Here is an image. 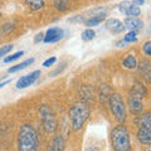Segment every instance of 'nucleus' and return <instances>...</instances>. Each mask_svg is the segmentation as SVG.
Instances as JSON below:
<instances>
[{
  "label": "nucleus",
  "instance_id": "nucleus-18",
  "mask_svg": "<svg viewBox=\"0 0 151 151\" xmlns=\"http://www.w3.org/2000/svg\"><path fill=\"white\" fill-rule=\"evenodd\" d=\"M139 127H151V115L150 112L141 113L139 117Z\"/></svg>",
  "mask_w": 151,
  "mask_h": 151
},
{
  "label": "nucleus",
  "instance_id": "nucleus-23",
  "mask_svg": "<svg viewBox=\"0 0 151 151\" xmlns=\"http://www.w3.org/2000/svg\"><path fill=\"white\" fill-rule=\"evenodd\" d=\"M27 4L29 5L30 9H33V10H38V9L44 6V1H40V0H37V1L32 0V1H27Z\"/></svg>",
  "mask_w": 151,
  "mask_h": 151
},
{
  "label": "nucleus",
  "instance_id": "nucleus-37",
  "mask_svg": "<svg viewBox=\"0 0 151 151\" xmlns=\"http://www.w3.org/2000/svg\"><path fill=\"white\" fill-rule=\"evenodd\" d=\"M147 151H150V150H147Z\"/></svg>",
  "mask_w": 151,
  "mask_h": 151
},
{
  "label": "nucleus",
  "instance_id": "nucleus-1",
  "mask_svg": "<svg viewBox=\"0 0 151 151\" xmlns=\"http://www.w3.org/2000/svg\"><path fill=\"white\" fill-rule=\"evenodd\" d=\"M18 151H38L39 147V140L38 134L32 125L20 126L18 132Z\"/></svg>",
  "mask_w": 151,
  "mask_h": 151
},
{
  "label": "nucleus",
  "instance_id": "nucleus-5",
  "mask_svg": "<svg viewBox=\"0 0 151 151\" xmlns=\"http://www.w3.org/2000/svg\"><path fill=\"white\" fill-rule=\"evenodd\" d=\"M110 110L112 112L113 117L121 124H124L126 120V107L124 100H122L121 94L119 93H112L110 97Z\"/></svg>",
  "mask_w": 151,
  "mask_h": 151
},
{
  "label": "nucleus",
  "instance_id": "nucleus-33",
  "mask_svg": "<svg viewBox=\"0 0 151 151\" xmlns=\"http://www.w3.org/2000/svg\"><path fill=\"white\" fill-rule=\"evenodd\" d=\"M86 151H101V150L97 149V147H94V146H91V147H87Z\"/></svg>",
  "mask_w": 151,
  "mask_h": 151
},
{
  "label": "nucleus",
  "instance_id": "nucleus-12",
  "mask_svg": "<svg viewBox=\"0 0 151 151\" xmlns=\"http://www.w3.org/2000/svg\"><path fill=\"white\" fill-rule=\"evenodd\" d=\"M137 140L141 144L149 146L151 144V127H139Z\"/></svg>",
  "mask_w": 151,
  "mask_h": 151
},
{
  "label": "nucleus",
  "instance_id": "nucleus-25",
  "mask_svg": "<svg viewBox=\"0 0 151 151\" xmlns=\"http://www.w3.org/2000/svg\"><path fill=\"white\" fill-rule=\"evenodd\" d=\"M12 49H13V45H12V44H8V45H3V47H0V57H3V55L8 54Z\"/></svg>",
  "mask_w": 151,
  "mask_h": 151
},
{
  "label": "nucleus",
  "instance_id": "nucleus-4",
  "mask_svg": "<svg viewBox=\"0 0 151 151\" xmlns=\"http://www.w3.org/2000/svg\"><path fill=\"white\" fill-rule=\"evenodd\" d=\"M39 115H40V120L43 127L47 132H54L58 129V120H57V116L54 111L48 106V105H43L39 108Z\"/></svg>",
  "mask_w": 151,
  "mask_h": 151
},
{
  "label": "nucleus",
  "instance_id": "nucleus-11",
  "mask_svg": "<svg viewBox=\"0 0 151 151\" xmlns=\"http://www.w3.org/2000/svg\"><path fill=\"white\" fill-rule=\"evenodd\" d=\"M124 25H125V28L130 29L131 32L137 33L140 30H142L144 23H142V20H140L139 18H126L124 22Z\"/></svg>",
  "mask_w": 151,
  "mask_h": 151
},
{
  "label": "nucleus",
  "instance_id": "nucleus-8",
  "mask_svg": "<svg viewBox=\"0 0 151 151\" xmlns=\"http://www.w3.org/2000/svg\"><path fill=\"white\" fill-rule=\"evenodd\" d=\"M40 74H42L40 70H34V72H32V73L27 74V76H23L22 78L18 79V82H17V88L20 89V88H27V87L32 86V84L40 77Z\"/></svg>",
  "mask_w": 151,
  "mask_h": 151
},
{
  "label": "nucleus",
  "instance_id": "nucleus-28",
  "mask_svg": "<svg viewBox=\"0 0 151 151\" xmlns=\"http://www.w3.org/2000/svg\"><path fill=\"white\" fill-rule=\"evenodd\" d=\"M43 38H44L43 33H38V34L35 35V38H34V43H39L40 40H43Z\"/></svg>",
  "mask_w": 151,
  "mask_h": 151
},
{
  "label": "nucleus",
  "instance_id": "nucleus-14",
  "mask_svg": "<svg viewBox=\"0 0 151 151\" xmlns=\"http://www.w3.org/2000/svg\"><path fill=\"white\" fill-rule=\"evenodd\" d=\"M139 72L141 73V76L146 79V82H150V74H151V63L147 58L141 59V62L139 63Z\"/></svg>",
  "mask_w": 151,
  "mask_h": 151
},
{
  "label": "nucleus",
  "instance_id": "nucleus-26",
  "mask_svg": "<svg viewBox=\"0 0 151 151\" xmlns=\"http://www.w3.org/2000/svg\"><path fill=\"white\" fill-rule=\"evenodd\" d=\"M142 50H144V53H145L146 57H150L151 55V42H146V43L144 44Z\"/></svg>",
  "mask_w": 151,
  "mask_h": 151
},
{
  "label": "nucleus",
  "instance_id": "nucleus-13",
  "mask_svg": "<svg viewBox=\"0 0 151 151\" xmlns=\"http://www.w3.org/2000/svg\"><path fill=\"white\" fill-rule=\"evenodd\" d=\"M64 147H65V142L62 135H55L49 146L47 147V151H64Z\"/></svg>",
  "mask_w": 151,
  "mask_h": 151
},
{
  "label": "nucleus",
  "instance_id": "nucleus-36",
  "mask_svg": "<svg viewBox=\"0 0 151 151\" xmlns=\"http://www.w3.org/2000/svg\"><path fill=\"white\" fill-rule=\"evenodd\" d=\"M0 18H1V10H0Z\"/></svg>",
  "mask_w": 151,
  "mask_h": 151
},
{
  "label": "nucleus",
  "instance_id": "nucleus-7",
  "mask_svg": "<svg viewBox=\"0 0 151 151\" xmlns=\"http://www.w3.org/2000/svg\"><path fill=\"white\" fill-rule=\"evenodd\" d=\"M63 37H64V30L62 28L54 27L47 30L43 40L44 43H55V42H59L60 39H63Z\"/></svg>",
  "mask_w": 151,
  "mask_h": 151
},
{
  "label": "nucleus",
  "instance_id": "nucleus-3",
  "mask_svg": "<svg viewBox=\"0 0 151 151\" xmlns=\"http://www.w3.org/2000/svg\"><path fill=\"white\" fill-rule=\"evenodd\" d=\"M111 142L115 151H131L130 134L126 126L119 125L111 131Z\"/></svg>",
  "mask_w": 151,
  "mask_h": 151
},
{
  "label": "nucleus",
  "instance_id": "nucleus-9",
  "mask_svg": "<svg viewBox=\"0 0 151 151\" xmlns=\"http://www.w3.org/2000/svg\"><path fill=\"white\" fill-rule=\"evenodd\" d=\"M120 12L124 13L125 15H129L127 18H137L141 13L139 6H135L131 3H127V1H124L120 4Z\"/></svg>",
  "mask_w": 151,
  "mask_h": 151
},
{
  "label": "nucleus",
  "instance_id": "nucleus-17",
  "mask_svg": "<svg viewBox=\"0 0 151 151\" xmlns=\"http://www.w3.org/2000/svg\"><path fill=\"white\" fill-rule=\"evenodd\" d=\"M122 65L127 69H135V68H137V60H136V58L134 55L130 54L122 60Z\"/></svg>",
  "mask_w": 151,
  "mask_h": 151
},
{
  "label": "nucleus",
  "instance_id": "nucleus-2",
  "mask_svg": "<svg viewBox=\"0 0 151 151\" xmlns=\"http://www.w3.org/2000/svg\"><path fill=\"white\" fill-rule=\"evenodd\" d=\"M89 113V106L86 102H76L74 105L70 107L69 110V117H70V124H72L73 131H79L83 127V125L86 124V121L88 120Z\"/></svg>",
  "mask_w": 151,
  "mask_h": 151
},
{
  "label": "nucleus",
  "instance_id": "nucleus-30",
  "mask_svg": "<svg viewBox=\"0 0 151 151\" xmlns=\"http://www.w3.org/2000/svg\"><path fill=\"white\" fill-rule=\"evenodd\" d=\"M78 20H83V17H77V18H72V19H69L68 22H70V23H73V22H78Z\"/></svg>",
  "mask_w": 151,
  "mask_h": 151
},
{
  "label": "nucleus",
  "instance_id": "nucleus-31",
  "mask_svg": "<svg viewBox=\"0 0 151 151\" xmlns=\"http://www.w3.org/2000/svg\"><path fill=\"white\" fill-rule=\"evenodd\" d=\"M8 83H10V79H5V81H1V82H0V88H3L4 86H6Z\"/></svg>",
  "mask_w": 151,
  "mask_h": 151
},
{
  "label": "nucleus",
  "instance_id": "nucleus-32",
  "mask_svg": "<svg viewBox=\"0 0 151 151\" xmlns=\"http://www.w3.org/2000/svg\"><path fill=\"white\" fill-rule=\"evenodd\" d=\"M64 69V65H63V67H60V68H58V69H57V70H54V72L53 73H52V76H57V74H58L59 72H62V70Z\"/></svg>",
  "mask_w": 151,
  "mask_h": 151
},
{
  "label": "nucleus",
  "instance_id": "nucleus-24",
  "mask_svg": "<svg viewBox=\"0 0 151 151\" xmlns=\"http://www.w3.org/2000/svg\"><path fill=\"white\" fill-rule=\"evenodd\" d=\"M22 55H24V52H23V50H19V52H17V53H14V54H12V55L6 57V58L4 59V62H5V63H10V62H13V60L19 59Z\"/></svg>",
  "mask_w": 151,
  "mask_h": 151
},
{
  "label": "nucleus",
  "instance_id": "nucleus-21",
  "mask_svg": "<svg viewBox=\"0 0 151 151\" xmlns=\"http://www.w3.org/2000/svg\"><path fill=\"white\" fill-rule=\"evenodd\" d=\"M53 4H54V6L60 12H64V10H67V9L69 8V3L64 1V0H60V1L58 0V1H54Z\"/></svg>",
  "mask_w": 151,
  "mask_h": 151
},
{
  "label": "nucleus",
  "instance_id": "nucleus-34",
  "mask_svg": "<svg viewBox=\"0 0 151 151\" xmlns=\"http://www.w3.org/2000/svg\"><path fill=\"white\" fill-rule=\"evenodd\" d=\"M117 47H119V48H120V47H121V48H122V47H126V43L124 40H122V42H117Z\"/></svg>",
  "mask_w": 151,
  "mask_h": 151
},
{
  "label": "nucleus",
  "instance_id": "nucleus-29",
  "mask_svg": "<svg viewBox=\"0 0 151 151\" xmlns=\"http://www.w3.org/2000/svg\"><path fill=\"white\" fill-rule=\"evenodd\" d=\"M131 4H132V5H135V6H137V5H142V4H144V0H135V1H132Z\"/></svg>",
  "mask_w": 151,
  "mask_h": 151
},
{
  "label": "nucleus",
  "instance_id": "nucleus-15",
  "mask_svg": "<svg viewBox=\"0 0 151 151\" xmlns=\"http://www.w3.org/2000/svg\"><path fill=\"white\" fill-rule=\"evenodd\" d=\"M106 19V14L105 13H102V14H97V15H93L89 19H87V20H84V25L88 27L89 29H91L92 27H96L101 22H103Z\"/></svg>",
  "mask_w": 151,
  "mask_h": 151
},
{
  "label": "nucleus",
  "instance_id": "nucleus-16",
  "mask_svg": "<svg viewBox=\"0 0 151 151\" xmlns=\"http://www.w3.org/2000/svg\"><path fill=\"white\" fill-rule=\"evenodd\" d=\"M34 63V58H29V59H25L24 62H22V63H19L17 65H13V67H10L8 69V73H15L18 72V70H22V69H25L28 65H30Z\"/></svg>",
  "mask_w": 151,
  "mask_h": 151
},
{
  "label": "nucleus",
  "instance_id": "nucleus-20",
  "mask_svg": "<svg viewBox=\"0 0 151 151\" xmlns=\"http://www.w3.org/2000/svg\"><path fill=\"white\" fill-rule=\"evenodd\" d=\"M94 37H96V33H94L93 29H89V28H88V29H86V30H83L82 32V35H81L82 40H84V42L92 40Z\"/></svg>",
  "mask_w": 151,
  "mask_h": 151
},
{
  "label": "nucleus",
  "instance_id": "nucleus-35",
  "mask_svg": "<svg viewBox=\"0 0 151 151\" xmlns=\"http://www.w3.org/2000/svg\"><path fill=\"white\" fill-rule=\"evenodd\" d=\"M1 35H3V30H1V28H0V38H1Z\"/></svg>",
  "mask_w": 151,
  "mask_h": 151
},
{
  "label": "nucleus",
  "instance_id": "nucleus-22",
  "mask_svg": "<svg viewBox=\"0 0 151 151\" xmlns=\"http://www.w3.org/2000/svg\"><path fill=\"white\" fill-rule=\"evenodd\" d=\"M124 42L127 44V43H136L137 42V37H136V33L134 32H130L124 37Z\"/></svg>",
  "mask_w": 151,
  "mask_h": 151
},
{
  "label": "nucleus",
  "instance_id": "nucleus-10",
  "mask_svg": "<svg viewBox=\"0 0 151 151\" xmlns=\"http://www.w3.org/2000/svg\"><path fill=\"white\" fill-rule=\"evenodd\" d=\"M106 28L111 33H113V34H120V33H124L125 29H126L125 25H124V23H121L119 19H115V18H111V19H108V20L106 22Z\"/></svg>",
  "mask_w": 151,
  "mask_h": 151
},
{
  "label": "nucleus",
  "instance_id": "nucleus-27",
  "mask_svg": "<svg viewBox=\"0 0 151 151\" xmlns=\"http://www.w3.org/2000/svg\"><path fill=\"white\" fill-rule=\"evenodd\" d=\"M55 60H57L55 57H52V58H48L47 60H44V62H43V65L48 68V67H50V65H53V64L55 63Z\"/></svg>",
  "mask_w": 151,
  "mask_h": 151
},
{
  "label": "nucleus",
  "instance_id": "nucleus-19",
  "mask_svg": "<svg viewBox=\"0 0 151 151\" xmlns=\"http://www.w3.org/2000/svg\"><path fill=\"white\" fill-rule=\"evenodd\" d=\"M131 91L140 94V96H142V97H145L146 94H147V89H146V87L144 86V83H141L140 81H136L134 83V87H132Z\"/></svg>",
  "mask_w": 151,
  "mask_h": 151
},
{
  "label": "nucleus",
  "instance_id": "nucleus-6",
  "mask_svg": "<svg viewBox=\"0 0 151 151\" xmlns=\"http://www.w3.org/2000/svg\"><path fill=\"white\" fill-rule=\"evenodd\" d=\"M142 96L130 91L129 97H127V106H129L131 113L134 115H141L144 111V103H142Z\"/></svg>",
  "mask_w": 151,
  "mask_h": 151
}]
</instances>
